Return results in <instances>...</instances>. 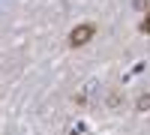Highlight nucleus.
I'll return each instance as SVG.
<instances>
[{
	"mask_svg": "<svg viewBox=\"0 0 150 135\" xmlns=\"http://www.w3.org/2000/svg\"><path fill=\"white\" fill-rule=\"evenodd\" d=\"M150 108V96H144V99H138V111H147Z\"/></svg>",
	"mask_w": 150,
	"mask_h": 135,
	"instance_id": "obj_2",
	"label": "nucleus"
},
{
	"mask_svg": "<svg viewBox=\"0 0 150 135\" xmlns=\"http://www.w3.org/2000/svg\"><path fill=\"white\" fill-rule=\"evenodd\" d=\"M147 6H150V3H147ZM141 33H150V12H147V18L141 21Z\"/></svg>",
	"mask_w": 150,
	"mask_h": 135,
	"instance_id": "obj_3",
	"label": "nucleus"
},
{
	"mask_svg": "<svg viewBox=\"0 0 150 135\" xmlns=\"http://www.w3.org/2000/svg\"><path fill=\"white\" fill-rule=\"evenodd\" d=\"M93 36H96V24H90V21L75 24V30L69 33V48H84Z\"/></svg>",
	"mask_w": 150,
	"mask_h": 135,
	"instance_id": "obj_1",
	"label": "nucleus"
}]
</instances>
